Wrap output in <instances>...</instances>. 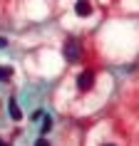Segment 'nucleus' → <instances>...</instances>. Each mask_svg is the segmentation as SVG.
Here are the masks:
<instances>
[{
	"mask_svg": "<svg viewBox=\"0 0 139 146\" xmlns=\"http://www.w3.org/2000/svg\"><path fill=\"white\" fill-rule=\"evenodd\" d=\"M62 54H65V60L70 64H77L82 60V45H80V40L77 37H67L65 45H62Z\"/></svg>",
	"mask_w": 139,
	"mask_h": 146,
	"instance_id": "f257e3e1",
	"label": "nucleus"
},
{
	"mask_svg": "<svg viewBox=\"0 0 139 146\" xmlns=\"http://www.w3.org/2000/svg\"><path fill=\"white\" fill-rule=\"evenodd\" d=\"M75 84H77L80 94H87L94 87V69H82V72L77 74V79H75Z\"/></svg>",
	"mask_w": 139,
	"mask_h": 146,
	"instance_id": "f03ea898",
	"label": "nucleus"
},
{
	"mask_svg": "<svg viewBox=\"0 0 139 146\" xmlns=\"http://www.w3.org/2000/svg\"><path fill=\"white\" fill-rule=\"evenodd\" d=\"M92 13H94L92 0H77V3H75V15L77 17H90Z\"/></svg>",
	"mask_w": 139,
	"mask_h": 146,
	"instance_id": "7ed1b4c3",
	"label": "nucleus"
},
{
	"mask_svg": "<svg viewBox=\"0 0 139 146\" xmlns=\"http://www.w3.org/2000/svg\"><path fill=\"white\" fill-rule=\"evenodd\" d=\"M52 116L50 114H42V126H40V131H42V134H50V131H52Z\"/></svg>",
	"mask_w": 139,
	"mask_h": 146,
	"instance_id": "20e7f679",
	"label": "nucleus"
},
{
	"mask_svg": "<svg viewBox=\"0 0 139 146\" xmlns=\"http://www.w3.org/2000/svg\"><path fill=\"white\" fill-rule=\"evenodd\" d=\"M13 72H15V69L10 67V64H0V82H8V79L13 77Z\"/></svg>",
	"mask_w": 139,
	"mask_h": 146,
	"instance_id": "39448f33",
	"label": "nucleus"
},
{
	"mask_svg": "<svg viewBox=\"0 0 139 146\" xmlns=\"http://www.w3.org/2000/svg\"><path fill=\"white\" fill-rule=\"evenodd\" d=\"M10 116H13L15 121H17V119H20V116H23V114H20V109H17V102H15V99L10 102Z\"/></svg>",
	"mask_w": 139,
	"mask_h": 146,
	"instance_id": "423d86ee",
	"label": "nucleus"
},
{
	"mask_svg": "<svg viewBox=\"0 0 139 146\" xmlns=\"http://www.w3.org/2000/svg\"><path fill=\"white\" fill-rule=\"evenodd\" d=\"M35 146H50V141H47V139H37V144Z\"/></svg>",
	"mask_w": 139,
	"mask_h": 146,
	"instance_id": "0eeeda50",
	"label": "nucleus"
},
{
	"mask_svg": "<svg viewBox=\"0 0 139 146\" xmlns=\"http://www.w3.org/2000/svg\"><path fill=\"white\" fill-rule=\"evenodd\" d=\"M5 45H8V40H5V37H0V50H3Z\"/></svg>",
	"mask_w": 139,
	"mask_h": 146,
	"instance_id": "6e6552de",
	"label": "nucleus"
},
{
	"mask_svg": "<svg viewBox=\"0 0 139 146\" xmlns=\"http://www.w3.org/2000/svg\"><path fill=\"white\" fill-rule=\"evenodd\" d=\"M0 146H8V144H5V141H0Z\"/></svg>",
	"mask_w": 139,
	"mask_h": 146,
	"instance_id": "1a4fd4ad",
	"label": "nucleus"
},
{
	"mask_svg": "<svg viewBox=\"0 0 139 146\" xmlns=\"http://www.w3.org/2000/svg\"><path fill=\"white\" fill-rule=\"evenodd\" d=\"M102 146H114V144H102Z\"/></svg>",
	"mask_w": 139,
	"mask_h": 146,
	"instance_id": "9d476101",
	"label": "nucleus"
}]
</instances>
